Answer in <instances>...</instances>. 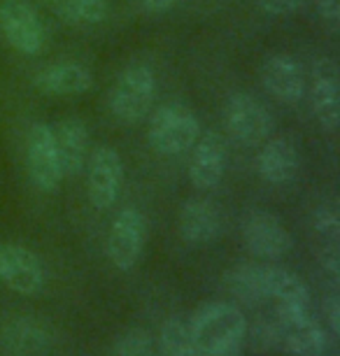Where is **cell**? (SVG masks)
Instances as JSON below:
<instances>
[{
    "mask_svg": "<svg viewBox=\"0 0 340 356\" xmlns=\"http://www.w3.org/2000/svg\"><path fill=\"white\" fill-rule=\"evenodd\" d=\"M189 328L203 356H240L245 349L248 319L229 300H212L196 307Z\"/></svg>",
    "mask_w": 340,
    "mask_h": 356,
    "instance_id": "cell-1",
    "label": "cell"
},
{
    "mask_svg": "<svg viewBox=\"0 0 340 356\" xmlns=\"http://www.w3.org/2000/svg\"><path fill=\"white\" fill-rule=\"evenodd\" d=\"M201 133L203 131L196 114L179 103L156 107L147 126L152 149L163 154V156H177V154L191 152Z\"/></svg>",
    "mask_w": 340,
    "mask_h": 356,
    "instance_id": "cell-2",
    "label": "cell"
},
{
    "mask_svg": "<svg viewBox=\"0 0 340 356\" xmlns=\"http://www.w3.org/2000/svg\"><path fill=\"white\" fill-rule=\"evenodd\" d=\"M156 96V79L147 65H129L110 91V110L122 124H138L149 114Z\"/></svg>",
    "mask_w": 340,
    "mask_h": 356,
    "instance_id": "cell-3",
    "label": "cell"
},
{
    "mask_svg": "<svg viewBox=\"0 0 340 356\" xmlns=\"http://www.w3.org/2000/svg\"><path fill=\"white\" fill-rule=\"evenodd\" d=\"M145 243H147V219L136 207H124L112 219L108 233V252L110 264L122 273H129L143 257Z\"/></svg>",
    "mask_w": 340,
    "mask_h": 356,
    "instance_id": "cell-4",
    "label": "cell"
},
{
    "mask_svg": "<svg viewBox=\"0 0 340 356\" xmlns=\"http://www.w3.org/2000/svg\"><path fill=\"white\" fill-rule=\"evenodd\" d=\"M224 124L226 131L240 145H248V147L264 145L273 136V129H275L273 114L257 98L248 96V93H233L226 100Z\"/></svg>",
    "mask_w": 340,
    "mask_h": 356,
    "instance_id": "cell-5",
    "label": "cell"
},
{
    "mask_svg": "<svg viewBox=\"0 0 340 356\" xmlns=\"http://www.w3.org/2000/svg\"><path fill=\"white\" fill-rule=\"evenodd\" d=\"M86 193L96 210H110L117 203L124 182V163L117 149L108 145L96 147L86 159Z\"/></svg>",
    "mask_w": 340,
    "mask_h": 356,
    "instance_id": "cell-6",
    "label": "cell"
},
{
    "mask_svg": "<svg viewBox=\"0 0 340 356\" xmlns=\"http://www.w3.org/2000/svg\"><path fill=\"white\" fill-rule=\"evenodd\" d=\"M26 165H29L31 182L35 184V189L44 193L58 189L63 172L49 124L35 122L29 126V133H26Z\"/></svg>",
    "mask_w": 340,
    "mask_h": 356,
    "instance_id": "cell-7",
    "label": "cell"
},
{
    "mask_svg": "<svg viewBox=\"0 0 340 356\" xmlns=\"http://www.w3.org/2000/svg\"><path fill=\"white\" fill-rule=\"evenodd\" d=\"M266 289L268 300L277 303V321L282 326H294L310 314V291L298 275L277 266H266Z\"/></svg>",
    "mask_w": 340,
    "mask_h": 356,
    "instance_id": "cell-8",
    "label": "cell"
},
{
    "mask_svg": "<svg viewBox=\"0 0 340 356\" xmlns=\"http://www.w3.org/2000/svg\"><path fill=\"white\" fill-rule=\"evenodd\" d=\"M0 31L17 51L35 56L44 47V29L35 8L26 0H3L0 3Z\"/></svg>",
    "mask_w": 340,
    "mask_h": 356,
    "instance_id": "cell-9",
    "label": "cell"
},
{
    "mask_svg": "<svg viewBox=\"0 0 340 356\" xmlns=\"http://www.w3.org/2000/svg\"><path fill=\"white\" fill-rule=\"evenodd\" d=\"M0 280L22 296H35L44 289L47 275L38 254L24 245H0Z\"/></svg>",
    "mask_w": 340,
    "mask_h": 356,
    "instance_id": "cell-10",
    "label": "cell"
},
{
    "mask_svg": "<svg viewBox=\"0 0 340 356\" xmlns=\"http://www.w3.org/2000/svg\"><path fill=\"white\" fill-rule=\"evenodd\" d=\"M310 107L324 131L333 133L340 122V75L333 58H317L310 75Z\"/></svg>",
    "mask_w": 340,
    "mask_h": 356,
    "instance_id": "cell-11",
    "label": "cell"
},
{
    "mask_svg": "<svg viewBox=\"0 0 340 356\" xmlns=\"http://www.w3.org/2000/svg\"><path fill=\"white\" fill-rule=\"evenodd\" d=\"M243 243L259 259H280L291 252L294 238L270 212H252L243 224Z\"/></svg>",
    "mask_w": 340,
    "mask_h": 356,
    "instance_id": "cell-12",
    "label": "cell"
},
{
    "mask_svg": "<svg viewBox=\"0 0 340 356\" xmlns=\"http://www.w3.org/2000/svg\"><path fill=\"white\" fill-rule=\"evenodd\" d=\"M226 172V143L219 133H201L191 147L189 179L196 189L210 191L219 186Z\"/></svg>",
    "mask_w": 340,
    "mask_h": 356,
    "instance_id": "cell-13",
    "label": "cell"
},
{
    "mask_svg": "<svg viewBox=\"0 0 340 356\" xmlns=\"http://www.w3.org/2000/svg\"><path fill=\"white\" fill-rule=\"evenodd\" d=\"M261 82L266 91L284 105L301 103L305 96L303 68L289 54H273L261 68Z\"/></svg>",
    "mask_w": 340,
    "mask_h": 356,
    "instance_id": "cell-14",
    "label": "cell"
},
{
    "mask_svg": "<svg viewBox=\"0 0 340 356\" xmlns=\"http://www.w3.org/2000/svg\"><path fill=\"white\" fill-rule=\"evenodd\" d=\"M51 133H54L56 154L63 177H77L84 170L86 159H89V131H86L84 122L75 117L61 119L51 129Z\"/></svg>",
    "mask_w": 340,
    "mask_h": 356,
    "instance_id": "cell-15",
    "label": "cell"
},
{
    "mask_svg": "<svg viewBox=\"0 0 340 356\" xmlns=\"http://www.w3.org/2000/svg\"><path fill=\"white\" fill-rule=\"evenodd\" d=\"M177 228L186 245H208L217 238L219 228H222L219 207L208 198L186 200L179 210Z\"/></svg>",
    "mask_w": 340,
    "mask_h": 356,
    "instance_id": "cell-16",
    "label": "cell"
},
{
    "mask_svg": "<svg viewBox=\"0 0 340 356\" xmlns=\"http://www.w3.org/2000/svg\"><path fill=\"white\" fill-rule=\"evenodd\" d=\"M0 340H3V347H8L10 352L33 356L42 354L51 347L54 333H51L47 321L38 317H15L0 328Z\"/></svg>",
    "mask_w": 340,
    "mask_h": 356,
    "instance_id": "cell-17",
    "label": "cell"
},
{
    "mask_svg": "<svg viewBox=\"0 0 340 356\" xmlns=\"http://www.w3.org/2000/svg\"><path fill=\"white\" fill-rule=\"evenodd\" d=\"M35 89L47 96H77L93 86V72L82 63H51L35 75Z\"/></svg>",
    "mask_w": 340,
    "mask_h": 356,
    "instance_id": "cell-18",
    "label": "cell"
},
{
    "mask_svg": "<svg viewBox=\"0 0 340 356\" xmlns=\"http://www.w3.org/2000/svg\"><path fill=\"white\" fill-rule=\"evenodd\" d=\"M257 170L268 184L291 182L298 170V152L294 143L284 136H270L257 156Z\"/></svg>",
    "mask_w": 340,
    "mask_h": 356,
    "instance_id": "cell-19",
    "label": "cell"
},
{
    "mask_svg": "<svg viewBox=\"0 0 340 356\" xmlns=\"http://www.w3.org/2000/svg\"><path fill=\"white\" fill-rule=\"evenodd\" d=\"M224 284L238 303L257 307L268 300L266 289V266L259 264H238L224 275Z\"/></svg>",
    "mask_w": 340,
    "mask_h": 356,
    "instance_id": "cell-20",
    "label": "cell"
},
{
    "mask_svg": "<svg viewBox=\"0 0 340 356\" xmlns=\"http://www.w3.org/2000/svg\"><path fill=\"white\" fill-rule=\"evenodd\" d=\"M331 347V333L315 317L282 326V349L291 356H324Z\"/></svg>",
    "mask_w": 340,
    "mask_h": 356,
    "instance_id": "cell-21",
    "label": "cell"
},
{
    "mask_svg": "<svg viewBox=\"0 0 340 356\" xmlns=\"http://www.w3.org/2000/svg\"><path fill=\"white\" fill-rule=\"evenodd\" d=\"M159 347L163 356H203L198 342L193 340L189 321L172 317L159 331Z\"/></svg>",
    "mask_w": 340,
    "mask_h": 356,
    "instance_id": "cell-22",
    "label": "cell"
},
{
    "mask_svg": "<svg viewBox=\"0 0 340 356\" xmlns=\"http://www.w3.org/2000/svg\"><path fill=\"white\" fill-rule=\"evenodd\" d=\"M58 15L75 26L101 24L110 15V0H63Z\"/></svg>",
    "mask_w": 340,
    "mask_h": 356,
    "instance_id": "cell-23",
    "label": "cell"
},
{
    "mask_svg": "<svg viewBox=\"0 0 340 356\" xmlns=\"http://www.w3.org/2000/svg\"><path fill=\"white\" fill-rule=\"evenodd\" d=\"M245 347H250L252 352L266 354L273 349H282V324L275 321L259 319L254 324H248L245 331Z\"/></svg>",
    "mask_w": 340,
    "mask_h": 356,
    "instance_id": "cell-24",
    "label": "cell"
},
{
    "mask_svg": "<svg viewBox=\"0 0 340 356\" xmlns=\"http://www.w3.org/2000/svg\"><path fill=\"white\" fill-rule=\"evenodd\" d=\"M108 356H154V340L145 328H129L112 342Z\"/></svg>",
    "mask_w": 340,
    "mask_h": 356,
    "instance_id": "cell-25",
    "label": "cell"
},
{
    "mask_svg": "<svg viewBox=\"0 0 340 356\" xmlns=\"http://www.w3.org/2000/svg\"><path fill=\"white\" fill-rule=\"evenodd\" d=\"M315 233L322 240V250H338V240H340V217H338V205L324 203L315 212Z\"/></svg>",
    "mask_w": 340,
    "mask_h": 356,
    "instance_id": "cell-26",
    "label": "cell"
},
{
    "mask_svg": "<svg viewBox=\"0 0 340 356\" xmlns=\"http://www.w3.org/2000/svg\"><path fill=\"white\" fill-rule=\"evenodd\" d=\"M317 12L326 31L338 33L340 29V0H317Z\"/></svg>",
    "mask_w": 340,
    "mask_h": 356,
    "instance_id": "cell-27",
    "label": "cell"
},
{
    "mask_svg": "<svg viewBox=\"0 0 340 356\" xmlns=\"http://www.w3.org/2000/svg\"><path fill=\"white\" fill-rule=\"evenodd\" d=\"M303 3L305 0H259V8L270 17H286L301 10Z\"/></svg>",
    "mask_w": 340,
    "mask_h": 356,
    "instance_id": "cell-28",
    "label": "cell"
},
{
    "mask_svg": "<svg viewBox=\"0 0 340 356\" xmlns=\"http://www.w3.org/2000/svg\"><path fill=\"white\" fill-rule=\"evenodd\" d=\"M326 321H329V333L338 335L340 333V300L338 296H329L326 298Z\"/></svg>",
    "mask_w": 340,
    "mask_h": 356,
    "instance_id": "cell-29",
    "label": "cell"
},
{
    "mask_svg": "<svg viewBox=\"0 0 340 356\" xmlns=\"http://www.w3.org/2000/svg\"><path fill=\"white\" fill-rule=\"evenodd\" d=\"M184 0H140V8L149 15H163V12H170L172 8H177Z\"/></svg>",
    "mask_w": 340,
    "mask_h": 356,
    "instance_id": "cell-30",
    "label": "cell"
},
{
    "mask_svg": "<svg viewBox=\"0 0 340 356\" xmlns=\"http://www.w3.org/2000/svg\"><path fill=\"white\" fill-rule=\"evenodd\" d=\"M44 3H49V5H61L63 0H44Z\"/></svg>",
    "mask_w": 340,
    "mask_h": 356,
    "instance_id": "cell-31",
    "label": "cell"
}]
</instances>
